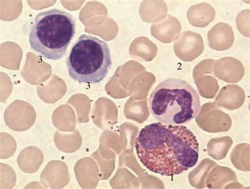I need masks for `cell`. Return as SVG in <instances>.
<instances>
[{
	"instance_id": "cell-1",
	"label": "cell",
	"mask_w": 250,
	"mask_h": 189,
	"mask_svg": "<svg viewBox=\"0 0 250 189\" xmlns=\"http://www.w3.org/2000/svg\"><path fill=\"white\" fill-rule=\"evenodd\" d=\"M135 146L138 158L145 167L167 177L188 170L199 159L198 140L184 126L150 124L141 130Z\"/></svg>"
},
{
	"instance_id": "cell-2",
	"label": "cell",
	"mask_w": 250,
	"mask_h": 189,
	"mask_svg": "<svg viewBox=\"0 0 250 189\" xmlns=\"http://www.w3.org/2000/svg\"><path fill=\"white\" fill-rule=\"evenodd\" d=\"M149 108L160 122L183 126L198 116L201 102L198 93L188 82L170 78L154 89L149 97Z\"/></svg>"
},
{
	"instance_id": "cell-3",
	"label": "cell",
	"mask_w": 250,
	"mask_h": 189,
	"mask_svg": "<svg viewBox=\"0 0 250 189\" xmlns=\"http://www.w3.org/2000/svg\"><path fill=\"white\" fill-rule=\"evenodd\" d=\"M76 29L75 18L69 13L56 9L42 12L31 28L30 47L46 59L60 60L66 54Z\"/></svg>"
},
{
	"instance_id": "cell-4",
	"label": "cell",
	"mask_w": 250,
	"mask_h": 189,
	"mask_svg": "<svg viewBox=\"0 0 250 189\" xmlns=\"http://www.w3.org/2000/svg\"><path fill=\"white\" fill-rule=\"evenodd\" d=\"M111 65L107 43L88 35L78 38L67 60L70 77L80 83L101 82L107 76Z\"/></svg>"
},
{
	"instance_id": "cell-5",
	"label": "cell",
	"mask_w": 250,
	"mask_h": 189,
	"mask_svg": "<svg viewBox=\"0 0 250 189\" xmlns=\"http://www.w3.org/2000/svg\"><path fill=\"white\" fill-rule=\"evenodd\" d=\"M176 48L177 53L183 60L190 62L202 54L205 44L201 35L187 31L183 33Z\"/></svg>"
},
{
	"instance_id": "cell-6",
	"label": "cell",
	"mask_w": 250,
	"mask_h": 189,
	"mask_svg": "<svg viewBox=\"0 0 250 189\" xmlns=\"http://www.w3.org/2000/svg\"><path fill=\"white\" fill-rule=\"evenodd\" d=\"M209 47L216 51L231 48L234 42V35L231 26L225 23L216 24L208 34Z\"/></svg>"
},
{
	"instance_id": "cell-7",
	"label": "cell",
	"mask_w": 250,
	"mask_h": 189,
	"mask_svg": "<svg viewBox=\"0 0 250 189\" xmlns=\"http://www.w3.org/2000/svg\"><path fill=\"white\" fill-rule=\"evenodd\" d=\"M215 17V11L213 6L205 2L192 6L188 12L189 22L197 28L207 27Z\"/></svg>"
}]
</instances>
